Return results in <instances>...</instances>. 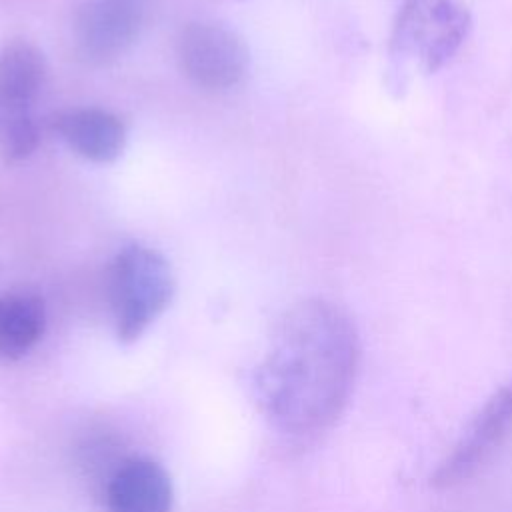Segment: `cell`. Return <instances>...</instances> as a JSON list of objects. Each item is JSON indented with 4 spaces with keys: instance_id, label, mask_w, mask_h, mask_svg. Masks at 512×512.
<instances>
[{
    "instance_id": "7a4b0ae2",
    "label": "cell",
    "mask_w": 512,
    "mask_h": 512,
    "mask_svg": "<svg viewBox=\"0 0 512 512\" xmlns=\"http://www.w3.org/2000/svg\"><path fill=\"white\" fill-rule=\"evenodd\" d=\"M108 288L116 336L134 342L170 304L174 276L160 252L130 244L112 260Z\"/></svg>"
},
{
    "instance_id": "8992f818",
    "label": "cell",
    "mask_w": 512,
    "mask_h": 512,
    "mask_svg": "<svg viewBox=\"0 0 512 512\" xmlns=\"http://www.w3.org/2000/svg\"><path fill=\"white\" fill-rule=\"evenodd\" d=\"M512 428V376L498 386L470 424L464 428L452 450L440 460L430 476L436 488H450L470 478L480 464L500 446Z\"/></svg>"
},
{
    "instance_id": "ba28073f",
    "label": "cell",
    "mask_w": 512,
    "mask_h": 512,
    "mask_svg": "<svg viewBox=\"0 0 512 512\" xmlns=\"http://www.w3.org/2000/svg\"><path fill=\"white\" fill-rule=\"evenodd\" d=\"M54 130L82 158L116 160L126 144L124 122L102 108H70L54 116Z\"/></svg>"
},
{
    "instance_id": "9c48e42d",
    "label": "cell",
    "mask_w": 512,
    "mask_h": 512,
    "mask_svg": "<svg viewBox=\"0 0 512 512\" xmlns=\"http://www.w3.org/2000/svg\"><path fill=\"white\" fill-rule=\"evenodd\" d=\"M46 310L38 294L28 290L0 296V358L18 360L42 338Z\"/></svg>"
},
{
    "instance_id": "52a82bcc",
    "label": "cell",
    "mask_w": 512,
    "mask_h": 512,
    "mask_svg": "<svg viewBox=\"0 0 512 512\" xmlns=\"http://www.w3.org/2000/svg\"><path fill=\"white\" fill-rule=\"evenodd\" d=\"M172 498L168 472L150 458L124 462L106 488L110 512H170Z\"/></svg>"
},
{
    "instance_id": "277c9868",
    "label": "cell",
    "mask_w": 512,
    "mask_h": 512,
    "mask_svg": "<svg viewBox=\"0 0 512 512\" xmlns=\"http://www.w3.org/2000/svg\"><path fill=\"white\" fill-rule=\"evenodd\" d=\"M184 76L206 90L236 86L248 70V48L230 28L214 22H190L176 46Z\"/></svg>"
},
{
    "instance_id": "5b68a950",
    "label": "cell",
    "mask_w": 512,
    "mask_h": 512,
    "mask_svg": "<svg viewBox=\"0 0 512 512\" xmlns=\"http://www.w3.org/2000/svg\"><path fill=\"white\" fill-rule=\"evenodd\" d=\"M150 0H86L74 22L78 56L88 64H108L140 38Z\"/></svg>"
},
{
    "instance_id": "8fae6325",
    "label": "cell",
    "mask_w": 512,
    "mask_h": 512,
    "mask_svg": "<svg viewBox=\"0 0 512 512\" xmlns=\"http://www.w3.org/2000/svg\"><path fill=\"white\" fill-rule=\"evenodd\" d=\"M40 140L32 108L0 104V156L6 162L28 158Z\"/></svg>"
},
{
    "instance_id": "3957f363",
    "label": "cell",
    "mask_w": 512,
    "mask_h": 512,
    "mask_svg": "<svg viewBox=\"0 0 512 512\" xmlns=\"http://www.w3.org/2000/svg\"><path fill=\"white\" fill-rule=\"evenodd\" d=\"M472 18L462 0H404L390 36L394 60H416L424 72L442 68L464 44Z\"/></svg>"
},
{
    "instance_id": "6da1fadb",
    "label": "cell",
    "mask_w": 512,
    "mask_h": 512,
    "mask_svg": "<svg viewBox=\"0 0 512 512\" xmlns=\"http://www.w3.org/2000/svg\"><path fill=\"white\" fill-rule=\"evenodd\" d=\"M360 366L350 314L326 298H306L280 318L254 372V396L268 424L290 440L326 432L346 408Z\"/></svg>"
},
{
    "instance_id": "30bf717a",
    "label": "cell",
    "mask_w": 512,
    "mask_h": 512,
    "mask_svg": "<svg viewBox=\"0 0 512 512\" xmlns=\"http://www.w3.org/2000/svg\"><path fill=\"white\" fill-rule=\"evenodd\" d=\"M46 58L28 40H12L0 50V104L32 108L46 82Z\"/></svg>"
}]
</instances>
